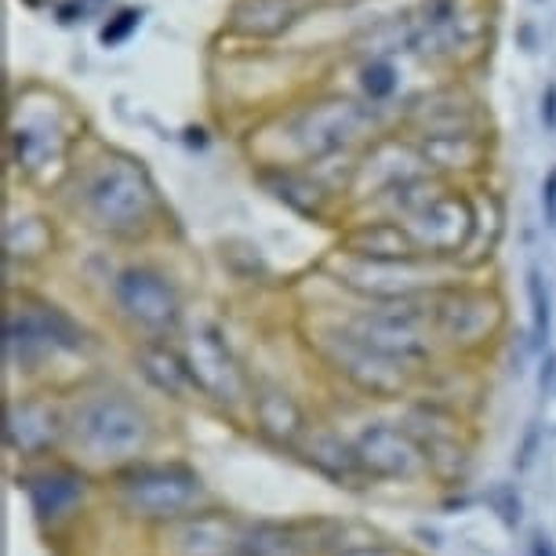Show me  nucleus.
Returning <instances> with one entry per match:
<instances>
[{"label": "nucleus", "mask_w": 556, "mask_h": 556, "mask_svg": "<svg viewBox=\"0 0 556 556\" xmlns=\"http://www.w3.org/2000/svg\"><path fill=\"white\" fill-rule=\"evenodd\" d=\"M172 440V407L146 393L139 382L99 371L66 393L62 455L96 480H110L139 462L175 455Z\"/></svg>", "instance_id": "1"}, {"label": "nucleus", "mask_w": 556, "mask_h": 556, "mask_svg": "<svg viewBox=\"0 0 556 556\" xmlns=\"http://www.w3.org/2000/svg\"><path fill=\"white\" fill-rule=\"evenodd\" d=\"M102 367V342L88 324L40 291L8 288L4 302V375L8 393L59 390L88 382Z\"/></svg>", "instance_id": "2"}, {"label": "nucleus", "mask_w": 556, "mask_h": 556, "mask_svg": "<svg viewBox=\"0 0 556 556\" xmlns=\"http://www.w3.org/2000/svg\"><path fill=\"white\" fill-rule=\"evenodd\" d=\"M302 350L309 364L328 382L334 401L396 407L412 401L422 386V375L412 367L390 361L386 353L371 350L367 342L345 331L339 320H313V328H302Z\"/></svg>", "instance_id": "3"}, {"label": "nucleus", "mask_w": 556, "mask_h": 556, "mask_svg": "<svg viewBox=\"0 0 556 556\" xmlns=\"http://www.w3.org/2000/svg\"><path fill=\"white\" fill-rule=\"evenodd\" d=\"M73 212L99 237L142 240L161 226L164 201L142 161L110 150L80 172Z\"/></svg>", "instance_id": "4"}, {"label": "nucleus", "mask_w": 556, "mask_h": 556, "mask_svg": "<svg viewBox=\"0 0 556 556\" xmlns=\"http://www.w3.org/2000/svg\"><path fill=\"white\" fill-rule=\"evenodd\" d=\"M102 498L146 531L186 520L207 506H218L215 488L186 455H161L124 473L102 480Z\"/></svg>", "instance_id": "5"}, {"label": "nucleus", "mask_w": 556, "mask_h": 556, "mask_svg": "<svg viewBox=\"0 0 556 556\" xmlns=\"http://www.w3.org/2000/svg\"><path fill=\"white\" fill-rule=\"evenodd\" d=\"M178 353L190 367L201 407H207L215 418H223L226 426L248 433L255 367L237 350V342L229 339L223 324L207 317H190L186 331L178 334Z\"/></svg>", "instance_id": "6"}, {"label": "nucleus", "mask_w": 556, "mask_h": 556, "mask_svg": "<svg viewBox=\"0 0 556 556\" xmlns=\"http://www.w3.org/2000/svg\"><path fill=\"white\" fill-rule=\"evenodd\" d=\"M106 313L124 342H178L190 324L186 291L167 269L153 262H124L106 277Z\"/></svg>", "instance_id": "7"}, {"label": "nucleus", "mask_w": 556, "mask_h": 556, "mask_svg": "<svg viewBox=\"0 0 556 556\" xmlns=\"http://www.w3.org/2000/svg\"><path fill=\"white\" fill-rule=\"evenodd\" d=\"M375 110L361 99L324 96L295 113H288L277 128V150L258 167H313L339 153H356V146L375 142Z\"/></svg>", "instance_id": "8"}, {"label": "nucleus", "mask_w": 556, "mask_h": 556, "mask_svg": "<svg viewBox=\"0 0 556 556\" xmlns=\"http://www.w3.org/2000/svg\"><path fill=\"white\" fill-rule=\"evenodd\" d=\"M12 480L26 502L37 534L51 549H62L80 523L102 506V480L84 473L66 455L18 466L12 469Z\"/></svg>", "instance_id": "9"}, {"label": "nucleus", "mask_w": 556, "mask_h": 556, "mask_svg": "<svg viewBox=\"0 0 556 556\" xmlns=\"http://www.w3.org/2000/svg\"><path fill=\"white\" fill-rule=\"evenodd\" d=\"M324 412L334 415L350 433L356 458L364 466V477L371 488H426L433 484L429 462L415 437L401 426L393 407H371L353 401H331Z\"/></svg>", "instance_id": "10"}, {"label": "nucleus", "mask_w": 556, "mask_h": 556, "mask_svg": "<svg viewBox=\"0 0 556 556\" xmlns=\"http://www.w3.org/2000/svg\"><path fill=\"white\" fill-rule=\"evenodd\" d=\"M426 309L444 361L484 364L502 345V334L509 328L502 291L495 285H473L469 277L437 291L426 302Z\"/></svg>", "instance_id": "11"}, {"label": "nucleus", "mask_w": 556, "mask_h": 556, "mask_svg": "<svg viewBox=\"0 0 556 556\" xmlns=\"http://www.w3.org/2000/svg\"><path fill=\"white\" fill-rule=\"evenodd\" d=\"M324 273L353 302H371V306H379V302H429L437 291L469 277V269L458 266V262H437V258L367 262L345 255L339 248L324 258Z\"/></svg>", "instance_id": "12"}, {"label": "nucleus", "mask_w": 556, "mask_h": 556, "mask_svg": "<svg viewBox=\"0 0 556 556\" xmlns=\"http://www.w3.org/2000/svg\"><path fill=\"white\" fill-rule=\"evenodd\" d=\"M331 320H339L345 331H353L356 339L367 342L371 350L386 353L390 361L412 367L418 375H429L437 364H444L440 342L429 324L426 302H353L345 309L328 306Z\"/></svg>", "instance_id": "13"}, {"label": "nucleus", "mask_w": 556, "mask_h": 556, "mask_svg": "<svg viewBox=\"0 0 556 556\" xmlns=\"http://www.w3.org/2000/svg\"><path fill=\"white\" fill-rule=\"evenodd\" d=\"M393 415L422 447L433 488H440L444 495L447 491H466L469 480H473L480 447V429L473 418H462L447 407L426 401V396H412V401L396 404Z\"/></svg>", "instance_id": "14"}, {"label": "nucleus", "mask_w": 556, "mask_h": 556, "mask_svg": "<svg viewBox=\"0 0 556 556\" xmlns=\"http://www.w3.org/2000/svg\"><path fill=\"white\" fill-rule=\"evenodd\" d=\"M66 447V393L15 390L4 401V455L8 466H29L62 455Z\"/></svg>", "instance_id": "15"}, {"label": "nucleus", "mask_w": 556, "mask_h": 556, "mask_svg": "<svg viewBox=\"0 0 556 556\" xmlns=\"http://www.w3.org/2000/svg\"><path fill=\"white\" fill-rule=\"evenodd\" d=\"M401 223L422 258L458 262L462 266L477 237V197L444 182L418 212L401 218Z\"/></svg>", "instance_id": "16"}, {"label": "nucleus", "mask_w": 556, "mask_h": 556, "mask_svg": "<svg viewBox=\"0 0 556 556\" xmlns=\"http://www.w3.org/2000/svg\"><path fill=\"white\" fill-rule=\"evenodd\" d=\"M313 415H317V407L288 379H277V375H266L255 367V393H251V418H248V437L255 444L273 451V455L291 458L302 433L309 429Z\"/></svg>", "instance_id": "17"}, {"label": "nucleus", "mask_w": 556, "mask_h": 556, "mask_svg": "<svg viewBox=\"0 0 556 556\" xmlns=\"http://www.w3.org/2000/svg\"><path fill=\"white\" fill-rule=\"evenodd\" d=\"M77 142V135L70 131V124H62V117L51 113H18L12 117V135H8V156H12V167L26 182L34 186H48L59 182L62 175L70 172V150Z\"/></svg>", "instance_id": "18"}, {"label": "nucleus", "mask_w": 556, "mask_h": 556, "mask_svg": "<svg viewBox=\"0 0 556 556\" xmlns=\"http://www.w3.org/2000/svg\"><path fill=\"white\" fill-rule=\"evenodd\" d=\"M306 473L320 477L324 484H331L334 491H345V495H367L371 491V480L364 477V466L356 458V447L350 433L342 429V422L334 415H328L324 407H317L309 429L302 433L295 455Z\"/></svg>", "instance_id": "19"}, {"label": "nucleus", "mask_w": 556, "mask_h": 556, "mask_svg": "<svg viewBox=\"0 0 556 556\" xmlns=\"http://www.w3.org/2000/svg\"><path fill=\"white\" fill-rule=\"evenodd\" d=\"M248 513L218 502V506L153 531V556H237L248 542Z\"/></svg>", "instance_id": "20"}, {"label": "nucleus", "mask_w": 556, "mask_h": 556, "mask_svg": "<svg viewBox=\"0 0 556 556\" xmlns=\"http://www.w3.org/2000/svg\"><path fill=\"white\" fill-rule=\"evenodd\" d=\"M426 175H433V172H429L418 142L386 135V139L367 142L361 150V156H356V172H353V182H350L345 201L364 212L367 204H375L379 197L393 193L396 186H407V182L426 178Z\"/></svg>", "instance_id": "21"}, {"label": "nucleus", "mask_w": 556, "mask_h": 556, "mask_svg": "<svg viewBox=\"0 0 556 556\" xmlns=\"http://www.w3.org/2000/svg\"><path fill=\"white\" fill-rule=\"evenodd\" d=\"M128 367L131 379L172 412L201 407V396H197V386L190 379V367L178 353V342H135L128 345Z\"/></svg>", "instance_id": "22"}, {"label": "nucleus", "mask_w": 556, "mask_h": 556, "mask_svg": "<svg viewBox=\"0 0 556 556\" xmlns=\"http://www.w3.org/2000/svg\"><path fill=\"white\" fill-rule=\"evenodd\" d=\"M339 251L353 258L367 262H404V258H422L415 248V240L407 237L404 223L396 218H356L342 229Z\"/></svg>", "instance_id": "23"}, {"label": "nucleus", "mask_w": 556, "mask_h": 556, "mask_svg": "<svg viewBox=\"0 0 556 556\" xmlns=\"http://www.w3.org/2000/svg\"><path fill=\"white\" fill-rule=\"evenodd\" d=\"M258 178L280 204L295 215L313 218V223H324L331 215V204L339 201L309 167H262Z\"/></svg>", "instance_id": "24"}, {"label": "nucleus", "mask_w": 556, "mask_h": 556, "mask_svg": "<svg viewBox=\"0 0 556 556\" xmlns=\"http://www.w3.org/2000/svg\"><path fill=\"white\" fill-rule=\"evenodd\" d=\"M302 15L299 0H237L229 29L244 37H277Z\"/></svg>", "instance_id": "25"}, {"label": "nucleus", "mask_w": 556, "mask_h": 556, "mask_svg": "<svg viewBox=\"0 0 556 556\" xmlns=\"http://www.w3.org/2000/svg\"><path fill=\"white\" fill-rule=\"evenodd\" d=\"M422 150L429 172L437 178H447V172H466V167H480L488 156V142L477 135H440V139H415Z\"/></svg>", "instance_id": "26"}, {"label": "nucleus", "mask_w": 556, "mask_h": 556, "mask_svg": "<svg viewBox=\"0 0 556 556\" xmlns=\"http://www.w3.org/2000/svg\"><path fill=\"white\" fill-rule=\"evenodd\" d=\"M4 251H8V266H15V262L34 266V262L48 258L55 251V229L40 215H8Z\"/></svg>", "instance_id": "27"}, {"label": "nucleus", "mask_w": 556, "mask_h": 556, "mask_svg": "<svg viewBox=\"0 0 556 556\" xmlns=\"http://www.w3.org/2000/svg\"><path fill=\"white\" fill-rule=\"evenodd\" d=\"M528 302H531V328H528V353L542 356L553 339V299L545 288V277L539 266L528 269Z\"/></svg>", "instance_id": "28"}, {"label": "nucleus", "mask_w": 556, "mask_h": 556, "mask_svg": "<svg viewBox=\"0 0 556 556\" xmlns=\"http://www.w3.org/2000/svg\"><path fill=\"white\" fill-rule=\"evenodd\" d=\"M396 84H401V77H396V70L390 66V62H386V59H367L364 62V77H361L364 106H371V110L386 106V102L396 96Z\"/></svg>", "instance_id": "29"}, {"label": "nucleus", "mask_w": 556, "mask_h": 556, "mask_svg": "<svg viewBox=\"0 0 556 556\" xmlns=\"http://www.w3.org/2000/svg\"><path fill=\"white\" fill-rule=\"evenodd\" d=\"M488 509L495 513V520L502 523L506 531H520L523 528V495L513 480H498V484L488 488Z\"/></svg>", "instance_id": "30"}, {"label": "nucleus", "mask_w": 556, "mask_h": 556, "mask_svg": "<svg viewBox=\"0 0 556 556\" xmlns=\"http://www.w3.org/2000/svg\"><path fill=\"white\" fill-rule=\"evenodd\" d=\"M542 444H545V426L539 422V418H531V422L523 426V437H520L517 451H513V473L517 477L531 473L534 462H539V455H542Z\"/></svg>", "instance_id": "31"}, {"label": "nucleus", "mask_w": 556, "mask_h": 556, "mask_svg": "<svg viewBox=\"0 0 556 556\" xmlns=\"http://www.w3.org/2000/svg\"><path fill=\"white\" fill-rule=\"evenodd\" d=\"M342 556H418V553L407 542H396V539H386V534H375V539L353 545V549H345Z\"/></svg>", "instance_id": "32"}, {"label": "nucleus", "mask_w": 556, "mask_h": 556, "mask_svg": "<svg viewBox=\"0 0 556 556\" xmlns=\"http://www.w3.org/2000/svg\"><path fill=\"white\" fill-rule=\"evenodd\" d=\"M553 393H556V350L549 345V350L539 356V396L549 401Z\"/></svg>", "instance_id": "33"}, {"label": "nucleus", "mask_w": 556, "mask_h": 556, "mask_svg": "<svg viewBox=\"0 0 556 556\" xmlns=\"http://www.w3.org/2000/svg\"><path fill=\"white\" fill-rule=\"evenodd\" d=\"M542 212H545V226H556V167L542 182Z\"/></svg>", "instance_id": "34"}, {"label": "nucleus", "mask_w": 556, "mask_h": 556, "mask_svg": "<svg viewBox=\"0 0 556 556\" xmlns=\"http://www.w3.org/2000/svg\"><path fill=\"white\" fill-rule=\"evenodd\" d=\"M117 18H121L117 26H106V29H102V45H113V40H121L124 34H128V29H131L135 23H139V12H121Z\"/></svg>", "instance_id": "35"}, {"label": "nucleus", "mask_w": 556, "mask_h": 556, "mask_svg": "<svg viewBox=\"0 0 556 556\" xmlns=\"http://www.w3.org/2000/svg\"><path fill=\"white\" fill-rule=\"evenodd\" d=\"M528 556H556V542L545 531H531Z\"/></svg>", "instance_id": "36"}, {"label": "nucleus", "mask_w": 556, "mask_h": 556, "mask_svg": "<svg viewBox=\"0 0 556 556\" xmlns=\"http://www.w3.org/2000/svg\"><path fill=\"white\" fill-rule=\"evenodd\" d=\"M542 124L545 128H556V84H549V88L542 91Z\"/></svg>", "instance_id": "37"}, {"label": "nucleus", "mask_w": 556, "mask_h": 556, "mask_svg": "<svg viewBox=\"0 0 556 556\" xmlns=\"http://www.w3.org/2000/svg\"><path fill=\"white\" fill-rule=\"evenodd\" d=\"M415 539H418V545H426V549H440V545H444V539H440V531L437 528H426V523H418V528L412 531Z\"/></svg>", "instance_id": "38"}]
</instances>
